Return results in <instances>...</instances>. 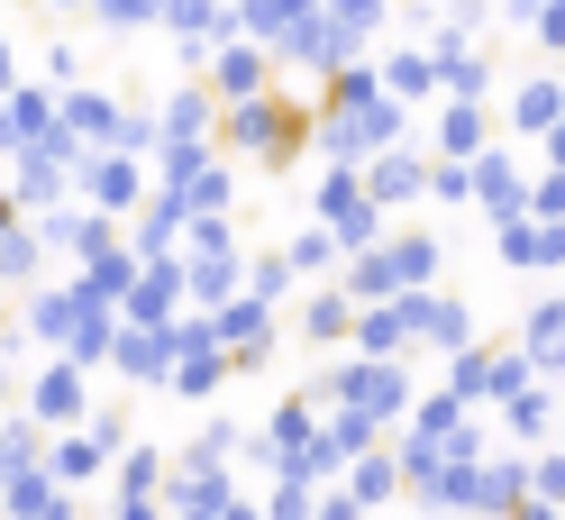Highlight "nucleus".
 Here are the masks:
<instances>
[{"label": "nucleus", "mask_w": 565, "mask_h": 520, "mask_svg": "<svg viewBox=\"0 0 565 520\" xmlns=\"http://www.w3.org/2000/svg\"><path fill=\"white\" fill-rule=\"evenodd\" d=\"M565 119V83H520L511 92V128H556Z\"/></svg>", "instance_id": "obj_23"}, {"label": "nucleus", "mask_w": 565, "mask_h": 520, "mask_svg": "<svg viewBox=\"0 0 565 520\" xmlns=\"http://www.w3.org/2000/svg\"><path fill=\"white\" fill-rule=\"evenodd\" d=\"M256 92H274V55L265 46H246V38H228V46H210V100H256Z\"/></svg>", "instance_id": "obj_7"}, {"label": "nucleus", "mask_w": 565, "mask_h": 520, "mask_svg": "<svg viewBox=\"0 0 565 520\" xmlns=\"http://www.w3.org/2000/svg\"><path fill=\"white\" fill-rule=\"evenodd\" d=\"M466 183H475V201L492 220H529V183H520V165L511 156H475L466 165Z\"/></svg>", "instance_id": "obj_10"}, {"label": "nucleus", "mask_w": 565, "mask_h": 520, "mask_svg": "<svg viewBox=\"0 0 565 520\" xmlns=\"http://www.w3.org/2000/svg\"><path fill=\"white\" fill-rule=\"evenodd\" d=\"M55 10H83V0H55Z\"/></svg>", "instance_id": "obj_34"}, {"label": "nucleus", "mask_w": 565, "mask_h": 520, "mask_svg": "<svg viewBox=\"0 0 565 520\" xmlns=\"http://www.w3.org/2000/svg\"><path fill=\"white\" fill-rule=\"evenodd\" d=\"M210 137H220V100H210L201 83H183L156 110V147H210Z\"/></svg>", "instance_id": "obj_9"}, {"label": "nucleus", "mask_w": 565, "mask_h": 520, "mask_svg": "<svg viewBox=\"0 0 565 520\" xmlns=\"http://www.w3.org/2000/svg\"><path fill=\"white\" fill-rule=\"evenodd\" d=\"M282 293H292V265H282V247H274V256H246V301L274 310Z\"/></svg>", "instance_id": "obj_26"}, {"label": "nucleus", "mask_w": 565, "mask_h": 520, "mask_svg": "<svg viewBox=\"0 0 565 520\" xmlns=\"http://www.w3.org/2000/svg\"><path fill=\"white\" fill-rule=\"evenodd\" d=\"M402 310H411V338L419 347H447V357H466V347H475V310L456 301V293H402Z\"/></svg>", "instance_id": "obj_6"}, {"label": "nucleus", "mask_w": 565, "mask_h": 520, "mask_svg": "<svg viewBox=\"0 0 565 520\" xmlns=\"http://www.w3.org/2000/svg\"><path fill=\"white\" fill-rule=\"evenodd\" d=\"M220 156H246V165H265V173H282L301 147H310V100H292V92H256V100H228L220 110V137H210Z\"/></svg>", "instance_id": "obj_1"}, {"label": "nucleus", "mask_w": 565, "mask_h": 520, "mask_svg": "<svg viewBox=\"0 0 565 520\" xmlns=\"http://www.w3.org/2000/svg\"><path fill=\"white\" fill-rule=\"evenodd\" d=\"M292 329H301L310 347H338L347 329H356V301H347V293L329 284V293H310V301H301V320H292Z\"/></svg>", "instance_id": "obj_18"}, {"label": "nucleus", "mask_w": 565, "mask_h": 520, "mask_svg": "<svg viewBox=\"0 0 565 520\" xmlns=\"http://www.w3.org/2000/svg\"><path fill=\"white\" fill-rule=\"evenodd\" d=\"M347 338H356V357H383V365H393L402 347H411V310H402V301H365Z\"/></svg>", "instance_id": "obj_14"}, {"label": "nucleus", "mask_w": 565, "mask_h": 520, "mask_svg": "<svg viewBox=\"0 0 565 520\" xmlns=\"http://www.w3.org/2000/svg\"><path fill=\"white\" fill-rule=\"evenodd\" d=\"M19 393H28V421H38V429H83L92 421V374L74 357H46L38 384H19Z\"/></svg>", "instance_id": "obj_4"}, {"label": "nucleus", "mask_w": 565, "mask_h": 520, "mask_svg": "<svg viewBox=\"0 0 565 520\" xmlns=\"http://www.w3.org/2000/svg\"><path fill=\"white\" fill-rule=\"evenodd\" d=\"M83 438L100 447V457H119V447H128V411L110 402V411H92V421H83Z\"/></svg>", "instance_id": "obj_28"}, {"label": "nucleus", "mask_w": 565, "mask_h": 520, "mask_svg": "<svg viewBox=\"0 0 565 520\" xmlns=\"http://www.w3.org/2000/svg\"><path fill=\"white\" fill-rule=\"evenodd\" d=\"M0 92H19V46L0 38Z\"/></svg>", "instance_id": "obj_32"}, {"label": "nucleus", "mask_w": 565, "mask_h": 520, "mask_svg": "<svg viewBox=\"0 0 565 520\" xmlns=\"http://www.w3.org/2000/svg\"><path fill=\"white\" fill-rule=\"evenodd\" d=\"M0 338H10V329H0Z\"/></svg>", "instance_id": "obj_35"}, {"label": "nucleus", "mask_w": 565, "mask_h": 520, "mask_svg": "<svg viewBox=\"0 0 565 520\" xmlns=\"http://www.w3.org/2000/svg\"><path fill=\"white\" fill-rule=\"evenodd\" d=\"M383 265H393V284H402V293H429V274H438V237H393V247H383Z\"/></svg>", "instance_id": "obj_21"}, {"label": "nucleus", "mask_w": 565, "mask_h": 520, "mask_svg": "<svg viewBox=\"0 0 565 520\" xmlns=\"http://www.w3.org/2000/svg\"><path fill=\"white\" fill-rule=\"evenodd\" d=\"M164 365H173V329H128L119 320V338H110V374L119 384H164Z\"/></svg>", "instance_id": "obj_8"}, {"label": "nucleus", "mask_w": 565, "mask_h": 520, "mask_svg": "<svg viewBox=\"0 0 565 520\" xmlns=\"http://www.w3.org/2000/svg\"><path fill=\"white\" fill-rule=\"evenodd\" d=\"M502 265H565V220H502Z\"/></svg>", "instance_id": "obj_13"}, {"label": "nucleus", "mask_w": 565, "mask_h": 520, "mask_svg": "<svg viewBox=\"0 0 565 520\" xmlns=\"http://www.w3.org/2000/svg\"><path fill=\"white\" fill-rule=\"evenodd\" d=\"M320 402L329 411H365V421L383 429V421H402V411H411V384H402V365H383V357H347L329 384H320Z\"/></svg>", "instance_id": "obj_2"}, {"label": "nucleus", "mask_w": 565, "mask_h": 520, "mask_svg": "<svg viewBox=\"0 0 565 520\" xmlns=\"http://www.w3.org/2000/svg\"><path fill=\"white\" fill-rule=\"evenodd\" d=\"M429 201H447V211H456V201H475V183H466V165H429Z\"/></svg>", "instance_id": "obj_29"}, {"label": "nucleus", "mask_w": 565, "mask_h": 520, "mask_svg": "<svg viewBox=\"0 0 565 520\" xmlns=\"http://www.w3.org/2000/svg\"><path fill=\"white\" fill-rule=\"evenodd\" d=\"M483 156V100H447L438 119V165H475Z\"/></svg>", "instance_id": "obj_17"}, {"label": "nucleus", "mask_w": 565, "mask_h": 520, "mask_svg": "<svg viewBox=\"0 0 565 520\" xmlns=\"http://www.w3.org/2000/svg\"><path fill=\"white\" fill-rule=\"evenodd\" d=\"M83 10L110 28V38H128V28H156L164 19V0H83Z\"/></svg>", "instance_id": "obj_25"}, {"label": "nucleus", "mask_w": 565, "mask_h": 520, "mask_svg": "<svg viewBox=\"0 0 565 520\" xmlns=\"http://www.w3.org/2000/svg\"><path fill=\"white\" fill-rule=\"evenodd\" d=\"M110 466H119V502H164V475H173V457H164L156 438H128Z\"/></svg>", "instance_id": "obj_12"}, {"label": "nucleus", "mask_w": 565, "mask_h": 520, "mask_svg": "<svg viewBox=\"0 0 565 520\" xmlns=\"http://www.w3.org/2000/svg\"><path fill=\"white\" fill-rule=\"evenodd\" d=\"M356 183H365V201H374V211H402V201H419V192H429V156L383 147V156H365V165H356Z\"/></svg>", "instance_id": "obj_5"}, {"label": "nucleus", "mask_w": 565, "mask_h": 520, "mask_svg": "<svg viewBox=\"0 0 565 520\" xmlns=\"http://www.w3.org/2000/svg\"><path fill=\"white\" fill-rule=\"evenodd\" d=\"M74 183H83V211H100V220H137L147 211V192H156V173L137 165V156H83L74 165Z\"/></svg>", "instance_id": "obj_3"}, {"label": "nucleus", "mask_w": 565, "mask_h": 520, "mask_svg": "<svg viewBox=\"0 0 565 520\" xmlns=\"http://www.w3.org/2000/svg\"><path fill=\"white\" fill-rule=\"evenodd\" d=\"M282 265H292V284H301V274H338V265H347V247H338V237H329L320 220H310V229L292 237V247H282Z\"/></svg>", "instance_id": "obj_22"}, {"label": "nucleus", "mask_w": 565, "mask_h": 520, "mask_svg": "<svg viewBox=\"0 0 565 520\" xmlns=\"http://www.w3.org/2000/svg\"><path fill=\"white\" fill-rule=\"evenodd\" d=\"M38 274H46V247H38V229H10L0 237V293H38Z\"/></svg>", "instance_id": "obj_19"}, {"label": "nucleus", "mask_w": 565, "mask_h": 520, "mask_svg": "<svg viewBox=\"0 0 565 520\" xmlns=\"http://www.w3.org/2000/svg\"><path fill=\"white\" fill-rule=\"evenodd\" d=\"M310 520H365V511L347 502V494H310Z\"/></svg>", "instance_id": "obj_31"}, {"label": "nucleus", "mask_w": 565, "mask_h": 520, "mask_svg": "<svg viewBox=\"0 0 565 520\" xmlns=\"http://www.w3.org/2000/svg\"><path fill=\"white\" fill-rule=\"evenodd\" d=\"M383 92H402V100H429L438 92V74H429V55H383V74H374Z\"/></svg>", "instance_id": "obj_24"}, {"label": "nucleus", "mask_w": 565, "mask_h": 520, "mask_svg": "<svg viewBox=\"0 0 565 520\" xmlns=\"http://www.w3.org/2000/svg\"><path fill=\"white\" fill-rule=\"evenodd\" d=\"M393 494H402V457L365 447V457L347 466V502H356V511H374V502H393Z\"/></svg>", "instance_id": "obj_16"}, {"label": "nucleus", "mask_w": 565, "mask_h": 520, "mask_svg": "<svg viewBox=\"0 0 565 520\" xmlns=\"http://www.w3.org/2000/svg\"><path fill=\"white\" fill-rule=\"evenodd\" d=\"M64 494H55V475L46 466H10L0 475V520H46Z\"/></svg>", "instance_id": "obj_15"}, {"label": "nucleus", "mask_w": 565, "mask_h": 520, "mask_svg": "<svg viewBox=\"0 0 565 520\" xmlns=\"http://www.w3.org/2000/svg\"><path fill=\"white\" fill-rule=\"evenodd\" d=\"M520 357H529V365H556V374H565V301L529 310V329H520Z\"/></svg>", "instance_id": "obj_20"}, {"label": "nucleus", "mask_w": 565, "mask_h": 520, "mask_svg": "<svg viewBox=\"0 0 565 520\" xmlns=\"http://www.w3.org/2000/svg\"><path fill=\"white\" fill-rule=\"evenodd\" d=\"M38 466L55 475V494H74V502H83V484H100V475H110V457H100L83 429H55V447H46Z\"/></svg>", "instance_id": "obj_11"}, {"label": "nucleus", "mask_w": 565, "mask_h": 520, "mask_svg": "<svg viewBox=\"0 0 565 520\" xmlns=\"http://www.w3.org/2000/svg\"><path fill=\"white\" fill-rule=\"evenodd\" d=\"M502 421H511V438H539V429L556 421V402H547V393H511V402H502Z\"/></svg>", "instance_id": "obj_27"}, {"label": "nucleus", "mask_w": 565, "mask_h": 520, "mask_svg": "<svg viewBox=\"0 0 565 520\" xmlns=\"http://www.w3.org/2000/svg\"><path fill=\"white\" fill-rule=\"evenodd\" d=\"M529 211H539V220H565V173H547V183L529 192Z\"/></svg>", "instance_id": "obj_30"}, {"label": "nucleus", "mask_w": 565, "mask_h": 520, "mask_svg": "<svg viewBox=\"0 0 565 520\" xmlns=\"http://www.w3.org/2000/svg\"><path fill=\"white\" fill-rule=\"evenodd\" d=\"M19 220H28V211H19V201H10V183H0V237H10Z\"/></svg>", "instance_id": "obj_33"}]
</instances>
